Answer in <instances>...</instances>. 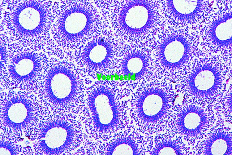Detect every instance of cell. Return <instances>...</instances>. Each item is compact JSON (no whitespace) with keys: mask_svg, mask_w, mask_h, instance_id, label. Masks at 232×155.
I'll use <instances>...</instances> for the list:
<instances>
[{"mask_svg":"<svg viewBox=\"0 0 232 155\" xmlns=\"http://www.w3.org/2000/svg\"><path fill=\"white\" fill-rule=\"evenodd\" d=\"M115 28L122 35L140 38L147 34L156 21L154 6L149 0H126L117 10Z\"/></svg>","mask_w":232,"mask_h":155,"instance_id":"8992f818","label":"cell"},{"mask_svg":"<svg viewBox=\"0 0 232 155\" xmlns=\"http://www.w3.org/2000/svg\"><path fill=\"white\" fill-rule=\"evenodd\" d=\"M218 64L205 60L196 64L185 78V83L193 92L203 95L214 92L222 85L223 80Z\"/></svg>","mask_w":232,"mask_h":155,"instance_id":"30bf717a","label":"cell"},{"mask_svg":"<svg viewBox=\"0 0 232 155\" xmlns=\"http://www.w3.org/2000/svg\"><path fill=\"white\" fill-rule=\"evenodd\" d=\"M149 65L147 54L140 50H133L127 53L120 64L122 74L128 80L136 81L146 74Z\"/></svg>","mask_w":232,"mask_h":155,"instance_id":"4fadbf2b","label":"cell"},{"mask_svg":"<svg viewBox=\"0 0 232 155\" xmlns=\"http://www.w3.org/2000/svg\"><path fill=\"white\" fill-rule=\"evenodd\" d=\"M41 53L25 49L17 51L4 63L10 79L19 83L34 80L41 71L44 59Z\"/></svg>","mask_w":232,"mask_h":155,"instance_id":"9c48e42d","label":"cell"},{"mask_svg":"<svg viewBox=\"0 0 232 155\" xmlns=\"http://www.w3.org/2000/svg\"><path fill=\"white\" fill-rule=\"evenodd\" d=\"M45 85L52 103L62 108L75 107L84 97V85L79 75L70 65L59 62L51 65Z\"/></svg>","mask_w":232,"mask_h":155,"instance_id":"5b68a950","label":"cell"},{"mask_svg":"<svg viewBox=\"0 0 232 155\" xmlns=\"http://www.w3.org/2000/svg\"><path fill=\"white\" fill-rule=\"evenodd\" d=\"M182 2L184 8L181 7L178 0H166L167 11L169 14L175 20L182 23L192 24L196 22L198 17H200L203 14L204 9L185 11L189 8L185 9V0H184V3L183 0Z\"/></svg>","mask_w":232,"mask_h":155,"instance_id":"5bb4252c","label":"cell"},{"mask_svg":"<svg viewBox=\"0 0 232 155\" xmlns=\"http://www.w3.org/2000/svg\"><path fill=\"white\" fill-rule=\"evenodd\" d=\"M169 95L165 88L156 83L143 85L137 89L132 96L130 113L139 129L148 134L161 130L164 114L170 105Z\"/></svg>","mask_w":232,"mask_h":155,"instance_id":"277c9868","label":"cell"},{"mask_svg":"<svg viewBox=\"0 0 232 155\" xmlns=\"http://www.w3.org/2000/svg\"><path fill=\"white\" fill-rule=\"evenodd\" d=\"M116 92L114 89L101 81L92 85L84 96V122L92 137L109 139L128 124L129 117Z\"/></svg>","mask_w":232,"mask_h":155,"instance_id":"6da1fadb","label":"cell"},{"mask_svg":"<svg viewBox=\"0 0 232 155\" xmlns=\"http://www.w3.org/2000/svg\"><path fill=\"white\" fill-rule=\"evenodd\" d=\"M97 10L86 1H64L60 6L51 32L55 41L67 47L79 44L91 33L97 21Z\"/></svg>","mask_w":232,"mask_h":155,"instance_id":"3957f363","label":"cell"},{"mask_svg":"<svg viewBox=\"0 0 232 155\" xmlns=\"http://www.w3.org/2000/svg\"><path fill=\"white\" fill-rule=\"evenodd\" d=\"M51 8L45 0L10 1L3 20L7 32L22 42L45 41L54 21Z\"/></svg>","mask_w":232,"mask_h":155,"instance_id":"7a4b0ae2","label":"cell"},{"mask_svg":"<svg viewBox=\"0 0 232 155\" xmlns=\"http://www.w3.org/2000/svg\"><path fill=\"white\" fill-rule=\"evenodd\" d=\"M185 30L180 29L168 34L159 43L157 56L164 68L170 71L178 70L190 60L191 37Z\"/></svg>","mask_w":232,"mask_h":155,"instance_id":"52a82bcc","label":"cell"},{"mask_svg":"<svg viewBox=\"0 0 232 155\" xmlns=\"http://www.w3.org/2000/svg\"><path fill=\"white\" fill-rule=\"evenodd\" d=\"M114 134L107 143L105 155H144L152 138L138 127L128 125Z\"/></svg>","mask_w":232,"mask_h":155,"instance_id":"ba28073f","label":"cell"},{"mask_svg":"<svg viewBox=\"0 0 232 155\" xmlns=\"http://www.w3.org/2000/svg\"><path fill=\"white\" fill-rule=\"evenodd\" d=\"M231 12H227L215 16L205 25L204 40L218 48H227L231 46L232 35H230V21L231 20Z\"/></svg>","mask_w":232,"mask_h":155,"instance_id":"7c38bea8","label":"cell"},{"mask_svg":"<svg viewBox=\"0 0 232 155\" xmlns=\"http://www.w3.org/2000/svg\"><path fill=\"white\" fill-rule=\"evenodd\" d=\"M78 62L90 71L101 72L110 65L114 55L112 43L104 37L90 41L83 46L77 55Z\"/></svg>","mask_w":232,"mask_h":155,"instance_id":"8fae6325","label":"cell"}]
</instances>
